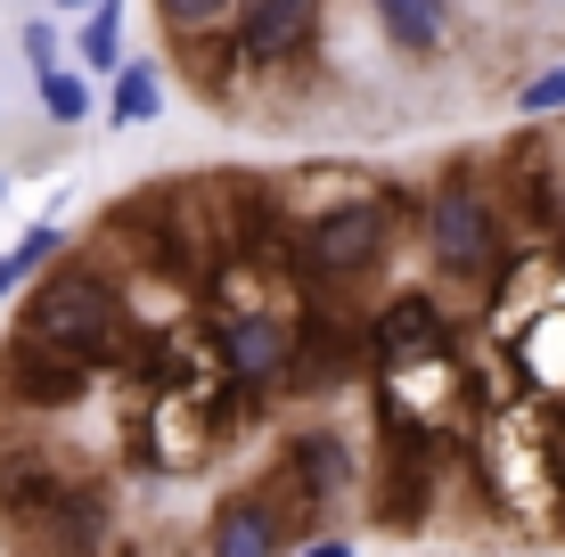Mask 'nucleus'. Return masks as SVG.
I'll use <instances>...</instances> for the list:
<instances>
[{
  "mask_svg": "<svg viewBox=\"0 0 565 557\" xmlns=\"http://www.w3.org/2000/svg\"><path fill=\"white\" fill-rule=\"evenodd\" d=\"M287 468H296L303 484H311V492H320V501H328V492L344 484V443H337V435H303V443L287 451Z\"/></svg>",
  "mask_w": 565,
  "mask_h": 557,
  "instance_id": "obj_13",
  "label": "nucleus"
},
{
  "mask_svg": "<svg viewBox=\"0 0 565 557\" xmlns=\"http://www.w3.org/2000/svg\"><path fill=\"white\" fill-rule=\"evenodd\" d=\"M311 33H320V0H246V9H238V50L255 57V66L303 57Z\"/></svg>",
  "mask_w": 565,
  "mask_h": 557,
  "instance_id": "obj_4",
  "label": "nucleus"
},
{
  "mask_svg": "<svg viewBox=\"0 0 565 557\" xmlns=\"http://www.w3.org/2000/svg\"><path fill=\"white\" fill-rule=\"evenodd\" d=\"M66 501H74V475L57 468V459H42V451H0V508H9V516L42 525V516L66 508Z\"/></svg>",
  "mask_w": 565,
  "mask_h": 557,
  "instance_id": "obj_6",
  "label": "nucleus"
},
{
  "mask_svg": "<svg viewBox=\"0 0 565 557\" xmlns=\"http://www.w3.org/2000/svg\"><path fill=\"white\" fill-rule=\"evenodd\" d=\"M156 9H164V17H172L181 33H213V25H222L230 9H238V0H156Z\"/></svg>",
  "mask_w": 565,
  "mask_h": 557,
  "instance_id": "obj_16",
  "label": "nucleus"
},
{
  "mask_svg": "<svg viewBox=\"0 0 565 557\" xmlns=\"http://www.w3.org/2000/svg\"><path fill=\"white\" fill-rule=\"evenodd\" d=\"M156 107H164V83H156V66H148V57L115 66V99H107V124H115V131H131V124H148Z\"/></svg>",
  "mask_w": 565,
  "mask_h": 557,
  "instance_id": "obj_10",
  "label": "nucleus"
},
{
  "mask_svg": "<svg viewBox=\"0 0 565 557\" xmlns=\"http://www.w3.org/2000/svg\"><path fill=\"white\" fill-rule=\"evenodd\" d=\"M42 107H50V124H83L90 115V83L74 66H42Z\"/></svg>",
  "mask_w": 565,
  "mask_h": 557,
  "instance_id": "obj_14",
  "label": "nucleus"
},
{
  "mask_svg": "<svg viewBox=\"0 0 565 557\" xmlns=\"http://www.w3.org/2000/svg\"><path fill=\"white\" fill-rule=\"evenodd\" d=\"M25 57H33V66H57V33L50 25H25Z\"/></svg>",
  "mask_w": 565,
  "mask_h": 557,
  "instance_id": "obj_18",
  "label": "nucleus"
},
{
  "mask_svg": "<svg viewBox=\"0 0 565 557\" xmlns=\"http://www.w3.org/2000/svg\"><path fill=\"white\" fill-rule=\"evenodd\" d=\"M50 255H57V229H50V222H42V229H25V238H17L9 255H0V296H9V287L25 279L33 263H50Z\"/></svg>",
  "mask_w": 565,
  "mask_h": 557,
  "instance_id": "obj_15",
  "label": "nucleus"
},
{
  "mask_svg": "<svg viewBox=\"0 0 565 557\" xmlns=\"http://www.w3.org/2000/svg\"><path fill=\"white\" fill-rule=\"evenodd\" d=\"M377 255H385V197H344L311 222L296 263H303V279H361Z\"/></svg>",
  "mask_w": 565,
  "mask_h": 557,
  "instance_id": "obj_2",
  "label": "nucleus"
},
{
  "mask_svg": "<svg viewBox=\"0 0 565 557\" xmlns=\"http://www.w3.org/2000/svg\"><path fill=\"white\" fill-rule=\"evenodd\" d=\"M83 386H90L83 361L50 353V344H33V336H17L9 353H0V394H9L17 410H74Z\"/></svg>",
  "mask_w": 565,
  "mask_h": 557,
  "instance_id": "obj_3",
  "label": "nucleus"
},
{
  "mask_svg": "<svg viewBox=\"0 0 565 557\" xmlns=\"http://www.w3.org/2000/svg\"><path fill=\"white\" fill-rule=\"evenodd\" d=\"M385 33H394L402 50H435L443 42V0H377Z\"/></svg>",
  "mask_w": 565,
  "mask_h": 557,
  "instance_id": "obj_12",
  "label": "nucleus"
},
{
  "mask_svg": "<svg viewBox=\"0 0 565 557\" xmlns=\"http://www.w3.org/2000/svg\"><path fill=\"white\" fill-rule=\"evenodd\" d=\"M303 557H353V542H311Z\"/></svg>",
  "mask_w": 565,
  "mask_h": 557,
  "instance_id": "obj_19",
  "label": "nucleus"
},
{
  "mask_svg": "<svg viewBox=\"0 0 565 557\" xmlns=\"http://www.w3.org/2000/svg\"><path fill=\"white\" fill-rule=\"evenodd\" d=\"M377 353H385V361H426V353H443V320H435V303H426V296L385 303V312H377Z\"/></svg>",
  "mask_w": 565,
  "mask_h": 557,
  "instance_id": "obj_8",
  "label": "nucleus"
},
{
  "mask_svg": "<svg viewBox=\"0 0 565 557\" xmlns=\"http://www.w3.org/2000/svg\"><path fill=\"white\" fill-rule=\"evenodd\" d=\"M222 353H230L238 377H270V369L296 361V329H287V320H238V329L222 336Z\"/></svg>",
  "mask_w": 565,
  "mask_h": 557,
  "instance_id": "obj_9",
  "label": "nucleus"
},
{
  "mask_svg": "<svg viewBox=\"0 0 565 557\" xmlns=\"http://www.w3.org/2000/svg\"><path fill=\"white\" fill-rule=\"evenodd\" d=\"M205 549H213V557H279V533H270V516H263L255 492H230V501L213 508Z\"/></svg>",
  "mask_w": 565,
  "mask_h": 557,
  "instance_id": "obj_7",
  "label": "nucleus"
},
{
  "mask_svg": "<svg viewBox=\"0 0 565 557\" xmlns=\"http://www.w3.org/2000/svg\"><path fill=\"white\" fill-rule=\"evenodd\" d=\"M516 107H524V115H557V107H565V66H550V74H533V83L516 90Z\"/></svg>",
  "mask_w": 565,
  "mask_h": 557,
  "instance_id": "obj_17",
  "label": "nucleus"
},
{
  "mask_svg": "<svg viewBox=\"0 0 565 557\" xmlns=\"http://www.w3.org/2000/svg\"><path fill=\"white\" fill-rule=\"evenodd\" d=\"M57 9H90V0H57Z\"/></svg>",
  "mask_w": 565,
  "mask_h": 557,
  "instance_id": "obj_20",
  "label": "nucleus"
},
{
  "mask_svg": "<svg viewBox=\"0 0 565 557\" xmlns=\"http://www.w3.org/2000/svg\"><path fill=\"white\" fill-rule=\"evenodd\" d=\"M25 336L33 344H50V353H66V361H115L124 353V303H115V287L99 271H50L42 287H33V303H25Z\"/></svg>",
  "mask_w": 565,
  "mask_h": 557,
  "instance_id": "obj_1",
  "label": "nucleus"
},
{
  "mask_svg": "<svg viewBox=\"0 0 565 557\" xmlns=\"http://www.w3.org/2000/svg\"><path fill=\"white\" fill-rule=\"evenodd\" d=\"M74 50H83V66H99V74L124 66V0H90V25L74 33Z\"/></svg>",
  "mask_w": 565,
  "mask_h": 557,
  "instance_id": "obj_11",
  "label": "nucleus"
},
{
  "mask_svg": "<svg viewBox=\"0 0 565 557\" xmlns=\"http://www.w3.org/2000/svg\"><path fill=\"white\" fill-rule=\"evenodd\" d=\"M426 222H435L443 271H483V263H492V214H483L476 189H443V197L426 205Z\"/></svg>",
  "mask_w": 565,
  "mask_h": 557,
  "instance_id": "obj_5",
  "label": "nucleus"
}]
</instances>
